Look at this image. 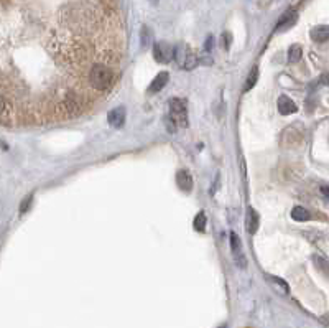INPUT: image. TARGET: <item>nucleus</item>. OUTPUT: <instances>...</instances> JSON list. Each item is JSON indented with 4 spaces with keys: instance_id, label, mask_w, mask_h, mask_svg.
<instances>
[{
    "instance_id": "nucleus-1",
    "label": "nucleus",
    "mask_w": 329,
    "mask_h": 328,
    "mask_svg": "<svg viewBox=\"0 0 329 328\" xmlns=\"http://www.w3.org/2000/svg\"><path fill=\"white\" fill-rule=\"evenodd\" d=\"M112 81H114V73L109 68L102 66V64H96L94 68H91L89 83L94 89L105 91L112 84Z\"/></svg>"
},
{
    "instance_id": "nucleus-2",
    "label": "nucleus",
    "mask_w": 329,
    "mask_h": 328,
    "mask_svg": "<svg viewBox=\"0 0 329 328\" xmlns=\"http://www.w3.org/2000/svg\"><path fill=\"white\" fill-rule=\"evenodd\" d=\"M173 58L178 63V66H181L183 69H193L197 64V55H194V51L191 50L186 43L176 45L173 50Z\"/></svg>"
},
{
    "instance_id": "nucleus-3",
    "label": "nucleus",
    "mask_w": 329,
    "mask_h": 328,
    "mask_svg": "<svg viewBox=\"0 0 329 328\" xmlns=\"http://www.w3.org/2000/svg\"><path fill=\"white\" fill-rule=\"evenodd\" d=\"M170 119L173 121L178 127L188 126V111L186 104L181 99H170Z\"/></svg>"
},
{
    "instance_id": "nucleus-4",
    "label": "nucleus",
    "mask_w": 329,
    "mask_h": 328,
    "mask_svg": "<svg viewBox=\"0 0 329 328\" xmlns=\"http://www.w3.org/2000/svg\"><path fill=\"white\" fill-rule=\"evenodd\" d=\"M230 249H232V258H234V262L237 264V267L245 269L249 266V261L245 258V254H243L240 238L235 233H230Z\"/></svg>"
},
{
    "instance_id": "nucleus-5",
    "label": "nucleus",
    "mask_w": 329,
    "mask_h": 328,
    "mask_svg": "<svg viewBox=\"0 0 329 328\" xmlns=\"http://www.w3.org/2000/svg\"><path fill=\"white\" fill-rule=\"evenodd\" d=\"M173 47L168 42H156L153 47V58L158 63H168L171 58H173Z\"/></svg>"
},
{
    "instance_id": "nucleus-6",
    "label": "nucleus",
    "mask_w": 329,
    "mask_h": 328,
    "mask_svg": "<svg viewBox=\"0 0 329 328\" xmlns=\"http://www.w3.org/2000/svg\"><path fill=\"white\" fill-rule=\"evenodd\" d=\"M125 117H127V113H125V107L124 106H118L115 109L109 111V114H107L109 126L114 127V129L122 127L124 124H125Z\"/></svg>"
},
{
    "instance_id": "nucleus-7",
    "label": "nucleus",
    "mask_w": 329,
    "mask_h": 328,
    "mask_svg": "<svg viewBox=\"0 0 329 328\" xmlns=\"http://www.w3.org/2000/svg\"><path fill=\"white\" fill-rule=\"evenodd\" d=\"M276 107H278V113L281 116H290V114H295L298 107H296V104L290 99L288 96H280L278 97V102H276Z\"/></svg>"
},
{
    "instance_id": "nucleus-8",
    "label": "nucleus",
    "mask_w": 329,
    "mask_h": 328,
    "mask_svg": "<svg viewBox=\"0 0 329 328\" xmlns=\"http://www.w3.org/2000/svg\"><path fill=\"white\" fill-rule=\"evenodd\" d=\"M296 18H298V14H296L295 9L286 10L285 14L281 15V18L276 23V30H288L290 27H293L296 23Z\"/></svg>"
},
{
    "instance_id": "nucleus-9",
    "label": "nucleus",
    "mask_w": 329,
    "mask_h": 328,
    "mask_svg": "<svg viewBox=\"0 0 329 328\" xmlns=\"http://www.w3.org/2000/svg\"><path fill=\"white\" fill-rule=\"evenodd\" d=\"M176 183L180 190L183 192H191V188H193V176L188 172V170H180V172L176 173Z\"/></svg>"
},
{
    "instance_id": "nucleus-10",
    "label": "nucleus",
    "mask_w": 329,
    "mask_h": 328,
    "mask_svg": "<svg viewBox=\"0 0 329 328\" xmlns=\"http://www.w3.org/2000/svg\"><path fill=\"white\" fill-rule=\"evenodd\" d=\"M170 81V75L167 71H161V73H158L155 76V80L151 81V84L148 86V93H160V91L167 86Z\"/></svg>"
},
{
    "instance_id": "nucleus-11",
    "label": "nucleus",
    "mask_w": 329,
    "mask_h": 328,
    "mask_svg": "<svg viewBox=\"0 0 329 328\" xmlns=\"http://www.w3.org/2000/svg\"><path fill=\"white\" fill-rule=\"evenodd\" d=\"M259 213L255 211L254 208H247V214H245V228H247V231L250 234H254L257 231V228H259Z\"/></svg>"
},
{
    "instance_id": "nucleus-12",
    "label": "nucleus",
    "mask_w": 329,
    "mask_h": 328,
    "mask_svg": "<svg viewBox=\"0 0 329 328\" xmlns=\"http://www.w3.org/2000/svg\"><path fill=\"white\" fill-rule=\"evenodd\" d=\"M155 37H153V31L150 30V27L143 25L142 30H140V43H142V48H148L151 43H153Z\"/></svg>"
},
{
    "instance_id": "nucleus-13",
    "label": "nucleus",
    "mask_w": 329,
    "mask_h": 328,
    "mask_svg": "<svg viewBox=\"0 0 329 328\" xmlns=\"http://www.w3.org/2000/svg\"><path fill=\"white\" fill-rule=\"evenodd\" d=\"M311 38L314 42L322 43L329 40V27H316L311 30Z\"/></svg>"
},
{
    "instance_id": "nucleus-14",
    "label": "nucleus",
    "mask_w": 329,
    "mask_h": 328,
    "mask_svg": "<svg viewBox=\"0 0 329 328\" xmlns=\"http://www.w3.org/2000/svg\"><path fill=\"white\" fill-rule=\"evenodd\" d=\"M292 218L295 221H308L309 218H311V214H309L308 209H305L303 206H295L292 209Z\"/></svg>"
},
{
    "instance_id": "nucleus-15",
    "label": "nucleus",
    "mask_w": 329,
    "mask_h": 328,
    "mask_svg": "<svg viewBox=\"0 0 329 328\" xmlns=\"http://www.w3.org/2000/svg\"><path fill=\"white\" fill-rule=\"evenodd\" d=\"M267 279H268L270 284L276 287V290H278L280 294H288L290 287H288V284L285 280H281L280 277H272V275H267Z\"/></svg>"
},
{
    "instance_id": "nucleus-16",
    "label": "nucleus",
    "mask_w": 329,
    "mask_h": 328,
    "mask_svg": "<svg viewBox=\"0 0 329 328\" xmlns=\"http://www.w3.org/2000/svg\"><path fill=\"white\" fill-rule=\"evenodd\" d=\"M303 56V50L300 45H292L288 50V61L290 63H298Z\"/></svg>"
},
{
    "instance_id": "nucleus-17",
    "label": "nucleus",
    "mask_w": 329,
    "mask_h": 328,
    "mask_svg": "<svg viewBox=\"0 0 329 328\" xmlns=\"http://www.w3.org/2000/svg\"><path fill=\"white\" fill-rule=\"evenodd\" d=\"M257 80H259V68L254 66L252 71H250V75L247 76V81H245V86H243V91H250V89H252L255 86Z\"/></svg>"
},
{
    "instance_id": "nucleus-18",
    "label": "nucleus",
    "mask_w": 329,
    "mask_h": 328,
    "mask_svg": "<svg viewBox=\"0 0 329 328\" xmlns=\"http://www.w3.org/2000/svg\"><path fill=\"white\" fill-rule=\"evenodd\" d=\"M194 228L197 229V231H204V228H206L208 225V220H206V214H204L202 211L201 213H197V216L194 218Z\"/></svg>"
},
{
    "instance_id": "nucleus-19",
    "label": "nucleus",
    "mask_w": 329,
    "mask_h": 328,
    "mask_svg": "<svg viewBox=\"0 0 329 328\" xmlns=\"http://www.w3.org/2000/svg\"><path fill=\"white\" fill-rule=\"evenodd\" d=\"M222 38H224V48L229 50V47H230V35L229 33H224Z\"/></svg>"
},
{
    "instance_id": "nucleus-20",
    "label": "nucleus",
    "mask_w": 329,
    "mask_h": 328,
    "mask_svg": "<svg viewBox=\"0 0 329 328\" xmlns=\"http://www.w3.org/2000/svg\"><path fill=\"white\" fill-rule=\"evenodd\" d=\"M30 203H31V196H28V198L25 200V205H22V208H20V211L22 213H25L26 209H28V206H30Z\"/></svg>"
},
{
    "instance_id": "nucleus-21",
    "label": "nucleus",
    "mask_w": 329,
    "mask_h": 328,
    "mask_svg": "<svg viewBox=\"0 0 329 328\" xmlns=\"http://www.w3.org/2000/svg\"><path fill=\"white\" fill-rule=\"evenodd\" d=\"M321 81L326 84V86H329V75H322V78H321Z\"/></svg>"
},
{
    "instance_id": "nucleus-22",
    "label": "nucleus",
    "mask_w": 329,
    "mask_h": 328,
    "mask_svg": "<svg viewBox=\"0 0 329 328\" xmlns=\"http://www.w3.org/2000/svg\"><path fill=\"white\" fill-rule=\"evenodd\" d=\"M321 193L326 195L327 198H329V187H321Z\"/></svg>"
},
{
    "instance_id": "nucleus-23",
    "label": "nucleus",
    "mask_w": 329,
    "mask_h": 328,
    "mask_svg": "<svg viewBox=\"0 0 329 328\" xmlns=\"http://www.w3.org/2000/svg\"><path fill=\"white\" fill-rule=\"evenodd\" d=\"M4 109H5V101H4V97L0 96V113H2Z\"/></svg>"
},
{
    "instance_id": "nucleus-24",
    "label": "nucleus",
    "mask_w": 329,
    "mask_h": 328,
    "mask_svg": "<svg viewBox=\"0 0 329 328\" xmlns=\"http://www.w3.org/2000/svg\"><path fill=\"white\" fill-rule=\"evenodd\" d=\"M150 2H153V4H156V2H158V0H150Z\"/></svg>"
}]
</instances>
